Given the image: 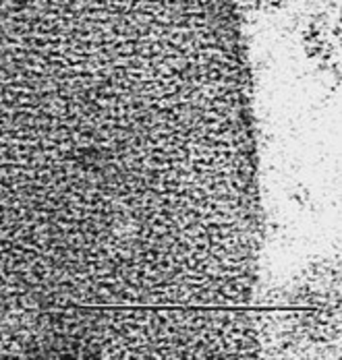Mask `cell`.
Instances as JSON below:
<instances>
[{"label":"cell","instance_id":"1","mask_svg":"<svg viewBox=\"0 0 342 360\" xmlns=\"http://www.w3.org/2000/svg\"><path fill=\"white\" fill-rule=\"evenodd\" d=\"M222 0H0V359L201 304L255 212Z\"/></svg>","mask_w":342,"mask_h":360}]
</instances>
